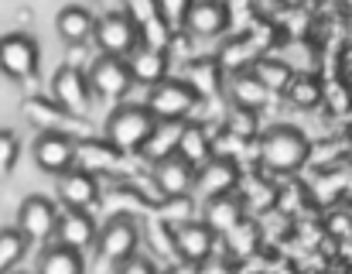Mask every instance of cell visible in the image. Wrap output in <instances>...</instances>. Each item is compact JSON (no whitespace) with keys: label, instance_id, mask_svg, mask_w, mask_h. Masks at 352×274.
I'll return each mask as SVG.
<instances>
[{"label":"cell","instance_id":"1","mask_svg":"<svg viewBox=\"0 0 352 274\" xmlns=\"http://www.w3.org/2000/svg\"><path fill=\"white\" fill-rule=\"evenodd\" d=\"M256 158L267 171L277 175H291L298 171L308 158H311V140L305 137V131L291 127V124H277L270 131H263L256 140Z\"/></svg>","mask_w":352,"mask_h":274},{"label":"cell","instance_id":"2","mask_svg":"<svg viewBox=\"0 0 352 274\" xmlns=\"http://www.w3.org/2000/svg\"><path fill=\"white\" fill-rule=\"evenodd\" d=\"M154 127H157V117L144 103H123L107 117V140L123 154H140Z\"/></svg>","mask_w":352,"mask_h":274},{"label":"cell","instance_id":"3","mask_svg":"<svg viewBox=\"0 0 352 274\" xmlns=\"http://www.w3.org/2000/svg\"><path fill=\"white\" fill-rule=\"evenodd\" d=\"M199 93L192 89V83L185 76H168L164 83H157L147 96V110L157 120H188V114L199 107Z\"/></svg>","mask_w":352,"mask_h":274},{"label":"cell","instance_id":"4","mask_svg":"<svg viewBox=\"0 0 352 274\" xmlns=\"http://www.w3.org/2000/svg\"><path fill=\"white\" fill-rule=\"evenodd\" d=\"M21 110H24V117L41 131V134H69V137H89V124H86V117H76V114H69L65 107H58L55 100H45V96H28L24 103H21Z\"/></svg>","mask_w":352,"mask_h":274},{"label":"cell","instance_id":"5","mask_svg":"<svg viewBox=\"0 0 352 274\" xmlns=\"http://www.w3.org/2000/svg\"><path fill=\"white\" fill-rule=\"evenodd\" d=\"M100 257L110 261V264H126L130 257H137V247H140V226L133 223L130 213H117L103 223L100 230Z\"/></svg>","mask_w":352,"mask_h":274},{"label":"cell","instance_id":"6","mask_svg":"<svg viewBox=\"0 0 352 274\" xmlns=\"http://www.w3.org/2000/svg\"><path fill=\"white\" fill-rule=\"evenodd\" d=\"M96 45L107 52V55H113V59H123V55H133L137 48H140V31H137V24L130 21V14L126 10H110V14H103L100 21H96Z\"/></svg>","mask_w":352,"mask_h":274},{"label":"cell","instance_id":"7","mask_svg":"<svg viewBox=\"0 0 352 274\" xmlns=\"http://www.w3.org/2000/svg\"><path fill=\"white\" fill-rule=\"evenodd\" d=\"M0 72L7 79H31L38 72V41L24 31H10L0 38Z\"/></svg>","mask_w":352,"mask_h":274},{"label":"cell","instance_id":"8","mask_svg":"<svg viewBox=\"0 0 352 274\" xmlns=\"http://www.w3.org/2000/svg\"><path fill=\"white\" fill-rule=\"evenodd\" d=\"M58 209L45 196H28L17 209V230L24 233L28 244H45L52 233H58Z\"/></svg>","mask_w":352,"mask_h":274},{"label":"cell","instance_id":"9","mask_svg":"<svg viewBox=\"0 0 352 274\" xmlns=\"http://www.w3.org/2000/svg\"><path fill=\"white\" fill-rule=\"evenodd\" d=\"M76 168L100 178V175H120L130 165H126V154L120 147H113L107 137H82L76 144Z\"/></svg>","mask_w":352,"mask_h":274},{"label":"cell","instance_id":"10","mask_svg":"<svg viewBox=\"0 0 352 274\" xmlns=\"http://www.w3.org/2000/svg\"><path fill=\"white\" fill-rule=\"evenodd\" d=\"M175 251L185 264L202 268L209 257H216V230L206 220H192L175 226Z\"/></svg>","mask_w":352,"mask_h":274},{"label":"cell","instance_id":"11","mask_svg":"<svg viewBox=\"0 0 352 274\" xmlns=\"http://www.w3.org/2000/svg\"><path fill=\"white\" fill-rule=\"evenodd\" d=\"M89 76L79 72L76 65H62L55 76H52V100L58 107H65L69 114L76 117H86L89 114Z\"/></svg>","mask_w":352,"mask_h":274},{"label":"cell","instance_id":"12","mask_svg":"<svg viewBox=\"0 0 352 274\" xmlns=\"http://www.w3.org/2000/svg\"><path fill=\"white\" fill-rule=\"evenodd\" d=\"M126 14H130V21L137 24V31H140V45H147V48H171V41H175V34L168 31V24H164V17H161V3H154V0H133L130 7H126Z\"/></svg>","mask_w":352,"mask_h":274},{"label":"cell","instance_id":"13","mask_svg":"<svg viewBox=\"0 0 352 274\" xmlns=\"http://www.w3.org/2000/svg\"><path fill=\"white\" fill-rule=\"evenodd\" d=\"M89 86L107 96V100H120L130 86H133V76H130V65L123 59H113V55H100L89 69Z\"/></svg>","mask_w":352,"mask_h":274},{"label":"cell","instance_id":"14","mask_svg":"<svg viewBox=\"0 0 352 274\" xmlns=\"http://www.w3.org/2000/svg\"><path fill=\"white\" fill-rule=\"evenodd\" d=\"M76 137L69 134H41L34 140V161L52 171V175H65L76 168Z\"/></svg>","mask_w":352,"mask_h":274},{"label":"cell","instance_id":"15","mask_svg":"<svg viewBox=\"0 0 352 274\" xmlns=\"http://www.w3.org/2000/svg\"><path fill=\"white\" fill-rule=\"evenodd\" d=\"M239 182H243L239 161H233V158H212L206 168H199L195 189H199L206 199H216V196H230V192H236Z\"/></svg>","mask_w":352,"mask_h":274},{"label":"cell","instance_id":"16","mask_svg":"<svg viewBox=\"0 0 352 274\" xmlns=\"http://www.w3.org/2000/svg\"><path fill=\"white\" fill-rule=\"evenodd\" d=\"M195 178L199 171L185 161V158H168L161 165H154V185L161 192V199H182V196H192L195 189Z\"/></svg>","mask_w":352,"mask_h":274},{"label":"cell","instance_id":"17","mask_svg":"<svg viewBox=\"0 0 352 274\" xmlns=\"http://www.w3.org/2000/svg\"><path fill=\"white\" fill-rule=\"evenodd\" d=\"M100 178L82 171V168H72L65 175H58V199L69 206V209H82L89 213L96 202H100Z\"/></svg>","mask_w":352,"mask_h":274},{"label":"cell","instance_id":"18","mask_svg":"<svg viewBox=\"0 0 352 274\" xmlns=\"http://www.w3.org/2000/svg\"><path fill=\"white\" fill-rule=\"evenodd\" d=\"M230 21H233V10L226 3H219V0H199L188 10L185 34H192V38H216V34H223L230 28Z\"/></svg>","mask_w":352,"mask_h":274},{"label":"cell","instance_id":"19","mask_svg":"<svg viewBox=\"0 0 352 274\" xmlns=\"http://www.w3.org/2000/svg\"><path fill=\"white\" fill-rule=\"evenodd\" d=\"M246 199L239 192L230 196H216V199H206V209H202V220L216 230V237H230L239 223H246Z\"/></svg>","mask_w":352,"mask_h":274},{"label":"cell","instance_id":"20","mask_svg":"<svg viewBox=\"0 0 352 274\" xmlns=\"http://www.w3.org/2000/svg\"><path fill=\"white\" fill-rule=\"evenodd\" d=\"M185 127H188V120H157L154 134L147 137V144L140 147V158L151 161V165H161V161L175 158L178 147H182Z\"/></svg>","mask_w":352,"mask_h":274},{"label":"cell","instance_id":"21","mask_svg":"<svg viewBox=\"0 0 352 274\" xmlns=\"http://www.w3.org/2000/svg\"><path fill=\"white\" fill-rule=\"evenodd\" d=\"M58 244L62 247H72V251H86V247H93L96 240H100V230H96V220L89 216V213H82V209H69V213H62V220H58Z\"/></svg>","mask_w":352,"mask_h":274},{"label":"cell","instance_id":"22","mask_svg":"<svg viewBox=\"0 0 352 274\" xmlns=\"http://www.w3.org/2000/svg\"><path fill=\"white\" fill-rule=\"evenodd\" d=\"M219 65H223V72H233V76H239V72H250L260 59H263V48L253 41V34H246V31H239V34H233V38H226V45L219 48Z\"/></svg>","mask_w":352,"mask_h":274},{"label":"cell","instance_id":"23","mask_svg":"<svg viewBox=\"0 0 352 274\" xmlns=\"http://www.w3.org/2000/svg\"><path fill=\"white\" fill-rule=\"evenodd\" d=\"M96 21H100V17H96L93 10L72 3V7H62V10H58V17H55V31H58L62 41H69V45H82V41H89V38L96 34Z\"/></svg>","mask_w":352,"mask_h":274},{"label":"cell","instance_id":"24","mask_svg":"<svg viewBox=\"0 0 352 274\" xmlns=\"http://www.w3.org/2000/svg\"><path fill=\"white\" fill-rule=\"evenodd\" d=\"M130 76H133V83H140V86H157V83H164L168 79V52H161V48H147V45H140L133 55H130Z\"/></svg>","mask_w":352,"mask_h":274},{"label":"cell","instance_id":"25","mask_svg":"<svg viewBox=\"0 0 352 274\" xmlns=\"http://www.w3.org/2000/svg\"><path fill=\"white\" fill-rule=\"evenodd\" d=\"M223 65H219V59L212 55V59H192L188 62V69H185V79L192 83V89L202 96V100H209V96H219V89H223Z\"/></svg>","mask_w":352,"mask_h":274},{"label":"cell","instance_id":"26","mask_svg":"<svg viewBox=\"0 0 352 274\" xmlns=\"http://www.w3.org/2000/svg\"><path fill=\"white\" fill-rule=\"evenodd\" d=\"M178 158H185L195 171L206 168V165L216 158V144H212V137H209V131H206L202 124H188V127H185L182 147H178Z\"/></svg>","mask_w":352,"mask_h":274},{"label":"cell","instance_id":"27","mask_svg":"<svg viewBox=\"0 0 352 274\" xmlns=\"http://www.w3.org/2000/svg\"><path fill=\"white\" fill-rule=\"evenodd\" d=\"M230 100L236 103V110H260L267 100H270V89L253 76V69L250 72H239V76H233L230 79Z\"/></svg>","mask_w":352,"mask_h":274},{"label":"cell","instance_id":"28","mask_svg":"<svg viewBox=\"0 0 352 274\" xmlns=\"http://www.w3.org/2000/svg\"><path fill=\"white\" fill-rule=\"evenodd\" d=\"M38 274H82V254L62 244L45 247L38 261Z\"/></svg>","mask_w":352,"mask_h":274},{"label":"cell","instance_id":"29","mask_svg":"<svg viewBox=\"0 0 352 274\" xmlns=\"http://www.w3.org/2000/svg\"><path fill=\"white\" fill-rule=\"evenodd\" d=\"M253 76L270 89V93H287L291 89V83H294V69L284 62V59H274V55H263L256 65H253Z\"/></svg>","mask_w":352,"mask_h":274},{"label":"cell","instance_id":"30","mask_svg":"<svg viewBox=\"0 0 352 274\" xmlns=\"http://www.w3.org/2000/svg\"><path fill=\"white\" fill-rule=\"evenodd\" d=\"M287 100H291L294 107H301V110H315V107L325 100V86H322L318 76L301 72V76H294V83H291V89H287Z\"/></svg>","mask_w":352,"mask_h":274},{"label":"cell","instance_id":"31","mask_svg":"<svg viewBox=\"0 0 352 274\" xmlns=\"http://www.w3.org/2000/svg\"><path fill=\"white\" fill-rule=\"evenodd\" d=\"M277 196H280V185H274V182H267V178H260V175L246 178V192H243V199H246V206H250L253 213L274 209V206H277Z\"/></svg>","mask_w":352,"mask_h":274},{"label":"cell","instance_id":"32","mask_svg":"<svg viewBox=\"0 0 352 274\" xmlns=\"http://www.w3.org/2000/svg\"><path fill=\"white\" fill-rule=\"evenodd\" d=\"M28 251V240L21 230H0V274H14Z\"/></svg>","mask_w":352,"mask_h":274},{"label":"cell","instance_id":"33","mask_svg":"<svg viewBox=\"0 0 352 274\" xmlns=\"http://www.w3.org/2000/svg\"><path fill=\"white\" fill-rule=\"evenodd\" d=\"M157 220L168 223L171 230L182 226V223H192V196H182V199H164L157 206Z\"/></svg>","mask_w":352,"mask_h":274},{"label":"cell","instance_id":"34","mask_svg":"<svg viewBox=\"0 0 352 274\" xmlns=\"http://www.w3.org/2000/svg\"><path fill=\"white\" fill-rule=\"evenodd\" d=\"M256 240H260V223H253V220L239 223L233 233L226 237V244H230L233 257H246V254H250V251L256 247Z\"/></svg>","mask_w":352,"mask_h":274},{"label":"cell","instance_id":"35","mask_svg":"<svg viewBox=\"0 0 352 274\" xmlns=\"http://www.w3.org/2000/svg\"><path fill=\"white\" fill-rule=\"evenodd\" d=\"M188 10H192L188 0H161V17H164V24H168L171 34H182V31H185Z\"/></svg>","mask_w":352,"mask_h":274},{"label":"cell","instance_id":"36","mask_svg":"<svg viewBox=\"0 0 352 274\" xmlns=\"http://www.w3.org/2000/svg\"><path fill=\"white\" fill-rule=\"evenodd\" d=\"M17 151H21V147H17V134L0 127V175H10V171H14Z\"/></svg>","mask_w":352,"mask_h":274},{"label":"cell","instance_id":"37","mask_svg":"<svg viewBox=\"0 0 352 274\" xmlns=\"http://www.w3.org/2000/svg\"><path fill=\"white\" fill-rule=\"evenodd\" d=\"M223 127L233 131V134H239V137H250L253 134V127H256V114H253V110H233V114L226 117Z\"/></svg>","mask_w":352,"mask_h":274},{"label":"cell","instance_id":"38","mask_svg":"<svg viewBox=\"0 0 352 274\" xmlns=\"http://www.w3.org/2000/svg\"><path fill=\"white\" fill-rule=\"evenodd\" d=\"M117 274H161L157 271V264L151 261V257H144V254H137V257H130L126 264H120Z\"/></svg>","mask_w":352,"mask_h":274},{"label":"cell","instance_id":"39","mask_svg":"<svg viewBox=\"0 0 352 274\" xmlns=\"http://www.w3.org/2000/svg\"><path fill=\"white\" fill-rule=\"evenodd\" d=\"M199 274H236V264L226 261V257H209V261L199 268Z\"/></svg>","mask_w":352,"mask_h":274},{"label":"cell","instance_id":"40","mask_svg":"<svg viewBox=\"0 0 352 274\" xmlns=\"http://www.w3.org/2000/svg\"><path fill=\"white\" fill-rule=\"evenodd\" d=\"M329 230H332V233H339V237H349V233H352V220H349V216H332Z\"/></svg>","mask_w":352,"mask_h":274},{"label":"cell","instance_id":"41","mask_svg":"<svg viewBox=\"0 0 352 274\" xmlns=\"http://www.w3.org/2000/svg\"><path fill=\"white\" fill-rule=\"evenodd\" d=\"M164 274H199V268H192V264H185V261H182V264H175V268H168V271Z\"/></svg>","mask_w":352,"mask_h":274}]
</instances>
